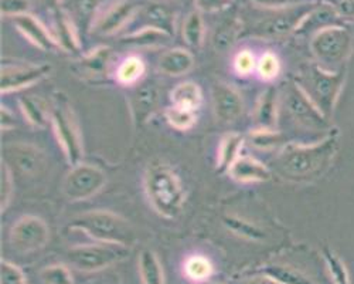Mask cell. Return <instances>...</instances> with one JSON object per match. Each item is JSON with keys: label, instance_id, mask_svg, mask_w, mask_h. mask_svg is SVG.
<instances>
[{"label": "cell", "instance_id": "cell-1", "mask_svg": "<svg viewBox=\"0 0 354 284\" xmlns=\"http://www.w3.org/2000/svg\"><path fill=\"white\" fill-rule=\"evenodd\" d=\"M337 151V138L329 136L313 145L289 144L275 159L279 175L290 182H309L329 168Z\"/></svg>", "mask_w": 354, "mask_h": 284}, {"label": "cell", "instance_id": "cell-2", "mask_svg": "<svg viewBox=\"0 0 354 284\" xmlns=\"http://www.w3.org/2000/svg\"><path fill=\"white\" fill-rule=\"evenodd\" d=\"M143 186L151 206L166 219H176L183 211L186 202V190L176 174L167 165L155 162L146 169Z\"/></svg>", "mask_w": 354, "mask_h": 284}, {"label": "cell", "instance_id": "cell-3", "mask_svg": "<svg viewBox=\"0 0 354 284\" xmlns=\"http://www.w3.org/2000/svg\"><path fill=\"white\" fill-rule=\"evenodd\" d=\"M68 229L82 232L95 242L113 243L132 247L135 243V231L132 224L122 216L109 211H90L75 216Z\"/></svg>", "mask_w": 354, "mask_h": 284}, {"label": "cell", "instance_id": "cell-4", "mask_svg": "<svg viewBox=\"0 0 354 284\" xmlns=\"http://www.w3.org/2000/svg\"><path fill=\"white\" fill-rule=\"evenodd\" d=\"M50 121L58 145L73 166L82 162L84 147L75 112L64 93H55L50 108Z\"/></svg>", "mask_w": 354, "mask_h": 284}, {"label": "cell", "instance_id": "cell-5", "mask_svg": "<svg viewBox=\"0 0 354 284\" xmlns=\"http://www.w3.org/2000/svg\"><path fill=\"white\" fill-rule=\"evenodd\" d=\"M129 254L131 247L128 246L97 242L68 249L67 260L80 272L94 273L125 260Z\"/></svg>", "mask_w": 354, "mask_h": 284}, {"label": "cell", "instance_id": "cell-6", "mask_svg": "<svg viewBox=\"0 0 354 284\" xmlns=\"http://www.w3.org/2000/svg\"><path fill=\"white\" fill-rule=\"evenodd\" d=\"M343 80L344 73H332L330 70L312 64L302 70L304 82H299V85L324 116L329 117L335 108Z\"/></svg>", "mask_w": 354, "mask_h": 284}, {"label": "cell", "instance_id": "cell-7", "mask_svg": "<svg viewBox=\"0 0 354 284\" xmlns=\"http://www.w3.org/2000/svg\"><path fill=\"white\" fill-rule=\"evenodd\" d=\"M351 32L343 26L322 27L310 42V50L316 60L326 67L346 62L351 53Z\"/></svg>", "mask_w": 354, "mask_h": 284}, {"label": "cell", "instance_id": "cell-8", "mask_svg": "<svg viewBox=\"0 0 354 284\" xmlns=\"http://www.w3.org/2000/svg\"><path fill=\"white\" fill-rule=\"evenodd\" d=\"M316 8L317 6L315 3H302L275 10L277 13L261 20L255 26L254 33L261 39H278L288 36L299 30L301 26Z\"/></svg>", "mask_w": 354, "mask_h": 284}, {"label": "cell", "instance_id": "cell-9", "mask_svg": "<svg viewBox=\"0 0 354 284\" xmlns=\"http://www.w3.org/2000/svg\"><path fill=\"white\" fill-rule=\"evenodd\" d=\"M106 185V175L95 165L81 162L71 168L63 181V193L71 202L95 196Z\"/></svg>", "mask_w": 354, "mask_h": 284}, {"label": "cell", "instance_id": "cell-10", "mask_svg": "<svg viewBox=\"0 0 354 284\" xmlns=\"http://www.w3.org/2000/svg\"><path fill=\"white\" fill-rule=\"evenodd\" d=\"M2 162L9 168L10 174H17L20 178H36L46 168L44 152L33 144L26 142H12L2 150Z\"/></svg>", "mask_w": 354, "mask_h": 284}, {"label": "cell", "instance_id": "cell-11", "mask_svg": "<svg viewBox=\"0 0 354 284\" xmlns=\"http://www.w3.org/2000/svg\"><path fill=\"white\" fill-rule=\"evenodd\" d=\"M50 239L47 223L33 215L21 216L10 229L9 243L20 253H32L43 249Z\"/></svg>", "mask_w": 354, "mask_h": 284}, {"label": "cell", "instance_id": "cell-12", "mask_svg": "<svg viewBox=\"0 0 354 284\" xmlns=\"http://www.w3.org/2000/svg\"><path fill=\"white\" fill-rule=\"evenodd\" d=\"M285 105L290 116L299 121L302 125L310 128H323L326 127L324 114L313 103V100L306 94L298 81H292L288 87Z\"/></svg>", "mask_w": 354, "mask_h": 284}, {"label": "cell", "instance_id": "cell-13", "mask_svg": "<svg viewBox=\"0 0 354 284\" xmlns=\"http://www.w3.org/2000/svg\"><path fill=\"white\" fill-rule=\"evenodd\" d=\"M53 71L50 64H6L0 73V91L9 94L30 87L48 77Z\"/></svg>", "mask_w": 354, "mask_h": 284}, {"label": "cell", "instance_id": "cell-14", "mask_svg": "<svg viewBox=\"0 0 354 284\" xmlns=\"http://www.w3.org/2000/svg\"><path fill=\"white\" fill-rule=\"evenodd\" d=\"M159 104V89L153 81H142L129 96V111L136 127H143L152 118Z\"/></svg>", "mask_w": 354, "mask_h": 284}, {"label": "cell", "instance_id": "cell-15", "mask_svg": "<svg viewBox=\"0 0 354 284\" xmlns=\"http://www.w3.org/2000/svg\"><path fill=\"white\" fill-rule=\"evenodd\" d=\"M212 100L214 116L220 123L230 124L241 117L244 111V100L241 94L227 82H214L212 89Z\"/></svg>", "mask_w": 354, "mask_h": 284}, {"label": "cell", "instance_id": "cell-16", "mask_svg": "<svg viewBox=\"0 0 354 284\" xmlns=\"http://www.w3.org/2000/svg\"><path fill=\"white\" fill-rule=\"evenodd\" d=\"M139 6L132 0H121L113 3L104 15L97 17L93 30L101 36H111L121 30L138 13Z\"/></svg>", "mask_w": 354, "mask_h": 284}, {"label": "cell", "instance_id": "cell-17", "mask_svg": "<svg viewBox=\"0 0 354 284\" xmlns=\"http://www.w3.org/2000/svg\"><path fill=\"white\" fill-rule=\"evenodd\" d=\"M12 20L17 30L37 48L43 51H51L58 48L53 33L36 16L27 13L23 16H17Z\"/></svg>", "mask_w": 354, "mask_h": 284}, {"label": "cell", "instance_id": "cell-18", "mask_svg": "<svg viewBox=\"0 0 354 284\" xmlns=\"http://www.w3.org/2000/svg\"><path fill=\"white\" fill-rule=\"evenodd\" d=\"M228 175L239 184H262L271 179L270 168L251 155H241L228 169Z\"/></svg>", "mask_w": 354, "mask_h": 284}, {"label": "cell", "instance_id": "cell-19", "mask_svg": "<svg viewBox=\"0 0 354 284\" xmlns=\"http://www.w3.org/2000/svg\"><path fill=\"white\" fill-rule=\"evenodd\" d=\"M53 36L58 44V48H62L67 53L77 54L80 53L81 43L77 26L74 19L62 9H55L53 15Z\"/></svg>", "mask_w": 354, "mask_h": 284}, {"label": "cell", "instance_id": "cell-20", "mask_svg": "<svg viewBox=\"0 0 354 284\" xmlns=\"http://www.w3.org/2000/svg\"><path fill=\"white\" fill-rule=\"evenodd\" d=\"M112 60V48L108 46H98L84 54L77 62L78 73L88 78H100L108 74Z\"/></svg>", "mask_w": 354, "mask_h": 284}, {"label": "cell", "instance_id": "cell-21", "mask_svg": "<svg viewBox=\"0 0 354 284\" xmlns=\"http://www.w3.org/2000/svg\"><path fill=\"white\" fill-rule=\"evenodd\" d=\"M194 67V57L193 54L183 48L174 47L165 51L158 63V69L160 73L170 77H180L192 71Z\"/></svg>", "mask_w": 354, "mask_h": 284}, {"label": "cell", "instance_id": "cell-22", "mask_svg": "<svg viewBox=\"0 0 354 284\" xmlns=\"http://www.w3.org/2000/svg\"><path fill=\"white\" fill-rule=\"evenodd\" d=\"M278 121V90L271 85L265 90L255 105L254 123L257 128L275 130Z\"/></svg>", "mask_w": 354, "mask_h": 284}, {"label": "cell", "instance_id": "cell-23", "mask_svg": "<svg viewBox=\"0 0 354 284\" xmlns=\"http://www.w3.org/2000/svg\"><path fill=\"white\" fill-rule=\"evenodd\" d=\"M173 36L169 33L159 30L156 27L152 26H143L139 30L124 36L120 43L132 47V48H142V50H152L166 46Z\"/></svg>", "mask_w": 354, "mask_h": 284}, {"label": "cell", "instance_id": "cell-24", "mask_svg": "<svg viewBox=\"0 0 354 284\" xmlns=\"http://www.w3.org/2000/svg\"><path fill=\"white\" fill-rule=\"evenodd\" d=\"M244 144L245 136L240 132H227L221 136L216 163V170L218 174L228 172L232 163L241 157V150Z\"/></svg>", "mask_w": 354, "mask_h": 284}, {"label": "cell", "instance_id": "cell-25", "mask_svg": "<svg viewBox=\"0 0 354 284\" xmlns=\"http://www.w3.org/2000/svg\"><path fill=\"white\" fill-rule=\"evenodd\" d=\"M143 17L146 20V26H152L169 33L170 36L174 35L176 30V12L165 3L152 2L143 9Z\"/></svg>", "mask_w": 354, "mask_h": 284}, {"label": "cell", "instance_id": "cell-26", "mask_svg": "<svg viewBox=\"0 0 354 284\" xmlns=\"http://www.w3.org/2000/svg\"><path fill=\"white\" fill-rule=\"evenodd\" d=\"M146 73V64L138 54H129L118 66L115 71V78L124 87H135L143 81Z\"/></svg>", "mask_w": 354, "mask_h": 284}, {"label": "cell", "instance_id": "cell-27", "mask_svg": "<svg viewBox=\"0 0 354 284\" xmlns=\"http://www.w3.org/2000/svg\"><path fill=\"white\" fill-rule=\"evenodd\" d=\"M138 269L140 281L143 284H166L163 267L160 265L158 254L153 250L145 249L140 251L138 259Z\"/></svg>", "mask_w": 354, "mask_h": 284}, {"label": "cell", "instance_id": "cell-28", "mask_svg": "<svg viewBox=\"0 0 354 284\" xmlns=\"http://www.w3.org/2000/svg\"><path fill=\"white\" fill-rule=\"evenodd\" d=\"M20 109L26 121L35 128H46L50 121V111L44 100L35 96H21L19 98Z\"/></svg>", "mask_w": 354, "mask_h": 284}, {"label": "cell", "instance_id": "cell-29", "mask_svg": "<svg viewBox=\"0 0 354 284\" xmlns=\"http://www.w3.org/2000/svg\"><path fill=\"white\" fill-rule=\"evenodd\" d=\"M173 105L197 111L203 103L201 87L194 81H182L170 91Z\"/></svg>", "mask_w": 354, "mask_h": 284}, {"label": "cell", "instance_id": "cell-30", "mask_svg": "<svg viewBox=\"0 0 354 284\" xmlns=\"http://www.w3.org/2000/svg\"><path fill=\"white\" fill-rule=\"evenodd\" d=\"M252 273L267 276L278 284H313V281L304 273L286 265H263Z\"/></svg>", "mask_w": 354, "mask_h": 284}, {"label": "cell", "instance_id": "cell-31", "mask_svg": "<svg viewBox=\"0 0 354 284\" xmlns=\"http://www.w3.org/2000/svg\"><path fill=\"white\" fill-rule=\"evenodd\" d=\"M241 20L239 16H230L227 17L220 26L216 28L213 36V46L218 53L228 51L234 43L237 42L240 33H241Z\"/></svg>", "mask_w": 354, "mask_h": 284}, {"label": "cell", "instance_id": "cell-32", "mask_svg": "<svg viewBox=\"0 0 354 284\" xmlns=\"http://www.w3.org/2000/svg\"><path fill=\"white\" fill-rule=\"evenodd\" d=\"M223 224L228 232H231L232 235L239 236L241 239H245L248 242H263L267 239V235L262 229H259L258 226H255L254 223L241 219L239 216H231V215H225L223 218Z\"/></svg>", "mask_w": 354, "mask_h": 284}, {"label": "cell", "instance_id": "cell-33", "mask_svg": "<svg viewBox=\"0 0 354 284\" xmlns=\"http://www.w3.org/2000/svg\"><path fill=\"white\" fill-rule=\"evenodd\" d=\"M183 273L193 283H207L214 273V266L207 256L192 254L183 263Z\"/></svg>", "mask_w": 354, "mask_h": 284}, {"label": "cell", "instance_id": "cell-34", "mask_svg": "<svg viewBox=\"0 0 354 284\" xmlns=\"http://www.w3.org/2000/svg\"><path fill=\"white\" fill-rule=\"evenodd\" d=\"M182 33H183V40L189 47L200 48L203 46L204 36H205V27H204L201 12L196 9L187 15L183 23Z\"/></svg>", "mask_w": 354, "mask_h": 284}, {"label": "cell", "instance_id": "cell-35", "mask_svg": "<svg viewBox=\"0 0 354 284\" xmlns=\"http://www.w3.org/2000/svg\"><path fill=\"white\" fill-rule=\"evenodd\" d=\"M165 118L171 128L177 131H187L197 123V111L171 104L165 109Z\"/></svg>", "mask_w": 354, "mask_h": 284}, {"label": "cell", "instance_id": "cell-36", "mask_svg": "<svg viewBox=\"0 0 354 284\" xmlns=\"http://www.w3.org/2000/svg\"><path fill=\"white\" fill-rule=\"evenodd\" d=\"M257 76L263 81H274L281 73L279 57L272 51H265L258 57Z\"/></svg>", "mask_w": 354, "mask_h": 284}, {"label": "cell", "instance_id": "cell-37", "mask_svg": "<svg viewBox=\"0 0 354 284\" xmlns=\"http://www.w3.org/2000/svg\"><path fill=\"white\" fill-rule=\"evenodd\" d=\"M44 284H75L74 276L64 265H51L40 272Z\"/></svg>", "mask_w": 354, "mask_h": 284}, {"label": "cell", "instance_id": "cell-38", "mask_svg": "<svg viewBox=\"0 0 354 284\" xmlns=\"http://www.w3.org/2000/svg\"><path fill=\"white\" fill-rule=\"evenodd\" d=\"M282 141V135L275 130L255 128L250 134V142L258 150H272L278 147Z\"/></svg>", "mask_w": 354, "mask_h": 284}, {"label": "cell", "instance_id": "cell-39", "mask_svg": "<svg viewBox=\"0 0 354 284\" xmlns=\"http://www.w3.org/2000/svg\"><path fill=\"white\" fill-rule=\"evenodd\" d=\"M257 55L250 48H243L234 55L232 69L234 73L240 77H248L257 70Z\"/></svg>", "mask_w": 354, "mask_h": 284}, {"label": "cell", "instance_id": "cell-40", "mask_svg": "<svg viewBox=\"0 0 354 284\" xmlns=\"http://www.w3.org/2000/svg\"><path fill=\"white\" fill-rule=\"evenodd\" d=\"M100 8V0H77L75 2V13L80 23L91 27L95 23L97 12Z\"/></svg>", "mask_w": 354, "mask_h": 284}, {"label": "cell", "instance_id": "cell-41", "mask_svg": "<svg viewBox=\"0 0 354 284\" xmlns=\"http://www.w3.org/2000/svg\"><path fill=\"white\" fill-rule=\"evenodd\" d=\"M0 283L2 284H28L23 270L12 262H0Z\"/></svg>", "mask_w": 354, "mask_h": 284}, {"label": "cell", "instance_id": "cell-42", "mask_svg": "<svg viewBox=\"0 0 354 284\" xmlns=\"http://www.w3.org/2000/svg\"><path fill=\"white\" fill-rule=\"evenodd\" d=\"M30 0H0V12H2V16L10 19L30 13Z\"/></svg>", "mask_w": 354, "mask_h": 284}, {"label": "cell", "instance_id": "cell-43", "mask_svg": "<svg viewBox=\"0 0 354 284\" xmlns=\"http://www.w3.org/2000/svg\"><path fill=\"white\" fill-rule=\"evenodd\" d=\"M0 169H2V175H0V208H2V212H5L12 199L13 175L3 162L0 165Z\"/></svg>", "mask_w": 354, "mask_h": 284}, {"label": "cell", "instance_id": "cell-44", "mask_svg": "<svg viewBox=\"0 0 354 284\" xmlns=\"http://www.w3.org/2000/svg\"><path fill=\"white\" fill-rule=\"evenodd\" d=\"M194 3L201 13H218L228 9L234 2L231 0H194Z\"/></svg>", "mask_w": 354, "mask_h": 284}, {"label": "cell", "instance_id": "cell-45", "mask_svg": "<svg viewBox=\"0 0 354 284\" xmlns=\"http://www.w3.org/2000/svg\"><path fill=\"white\" fill-rule=\"evenodd\" d=\"M328 262H329V267L333 273L336 284H350L344 266L336 258H333L332 254H328Z\"/></svg>", "mask_w": 354, "mask_h": 284}, {"label": "cell", "instance_id": "cell-46", "mask_svg": "<svg viewBox=\"0 0 354 284\" xmlns=\"http://www.w3.org/2000/svg\"><path fill=\"white\" fill-rule=\"evenodd\" d=\"M251 2L252 5L261 9H268V10H281L295 5L293 0H251Z\"/></svg>", "mask_w": 354, "mask_h": 284}, {"label": "cell", "instance_id": "cell-47", "mask_svg": "<svg viewBox=\"0 0 354 284\" xmlns=\"http://www.w3.org/2000/svg\"><path fill=\"white\" fill-rule=\"evenodd\" d=\"M17 121L15 118V116L12 114V111L9 108H6L5 105H2L0 108V125H2V130H13L16 127Z\"/></svg>", "mask_w": 354, "mask_h": 284}, {"label": "cell", "instance_id": "cell-48", "mask_svg": "<svg viewBox=\"0 0 354 284\" xmlns=\"http://www.w3.org/2000/svg\"><path fill=\"white\" fill-rule=\"evenodd\" d=\"M335 12H337L342 16L354 17V0H337Z\"/></svg>", "mask_w": 354, "mask_h": 284}, {"label": "cell", "instance_id": "cell-49", "mask_svg": "<svg viewBox=\"0 0 354 284\" xmlns=\"http://www.w3.org/2000/svg\"><path fill=\"white\" fill-rule=\"evenodd\" d=\"M237 284H278V283L274 281V280H271V278L267 277V276L251 273L250 276H247V277L243 278L241 281H237Z\"/></svg>", "mask_w": 354, "mask_h": 284}, {"label": "cell", "instance_id": "cell-50", "mask_svg": "<svg viewBox=\"0 0 354 284\" xmlns=\"http://www.w3.org/2000/svg\"><path fill=\"white\" fill-rule=\"evenodd\" d=\"M41 2V5L44 6V8H47V9H50V10H55V9H58V6H60V3H62V0H40Z\"/></svg>", "mask_w": 354, "mask_h": 284}, {"label": "cell", "instance_id": "cell-51", "mask_svg": "<svg viewBox=\"0 0 354 284\" xmlns=\"http://www.w3.org/2000/svg\"><path fill=\"white\" fill-rule=\"evenodd\" d=\"M205 284H220V283H205Z\"/></svg>", "mask_w": 354, "mask_h": 284}, {"label": "cell", "instance_id": "cell-52", "mask_svg": "<svg viewBox=\"0 0 354 284\" xmlns=\"http://www.w3.org/2000/svg\"><path fill=\"white\" fill-rule=\"evenodd\" d=\"M231 2H237V0H231Z\"/></svg>", "mask_w": 354, "mask_h": 284}]
</instances>
